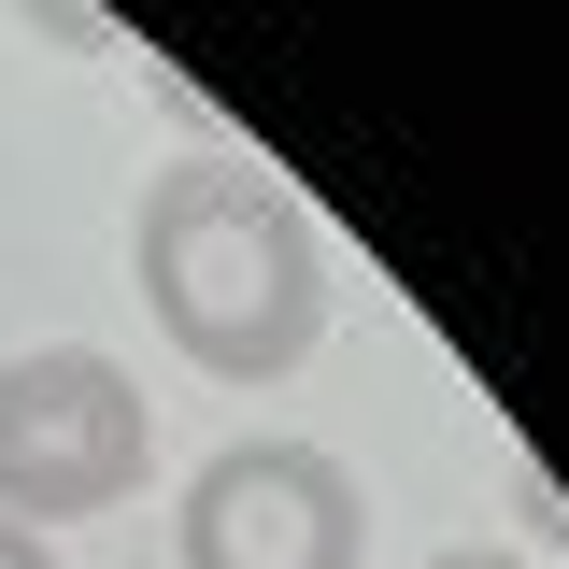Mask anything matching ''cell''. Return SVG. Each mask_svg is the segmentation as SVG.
Masks as SVG:
<instances>
[{"label": "cell", "mask_w": 569, "mask_h": 569, "mask_svg": "<svg viewBox=\"0 0 569 569\" xmlns=\"http://www.w3.org/2000/svg\"><path fill=\"white\" fill-rule=\"evenodd\" d=\"M129 284L157 342L213 385H284L328 328V228L257 157H171L129 213Z\"/></svg>", "instance_id": "obj_1"}, {"label": "cell", "mask_w": 569, "mask_h": 569, "mask_svg": "<svg viewBox=\"0 0 569 569\" xmlns=\"http://www.w3.org/2000/svg\"><path fill=\"white\" fill-rule=\"evenodd\" d=\"M142 470H157V413H142V385L100 342L0 356V527L58 541L86 512L142 498Z\"/></svg>", "instance_id": "obj_2"}, {"label": "cell", "mask_w": 569, "mask_h": 569, "mask_svg": "<svg viewBox=\"0 0 569 569\" xmlns=\"http://www.w3.org/2000/svg\"><path fill=\"white\" fill-rule=\"evenodd\" d=\"M370 498L328 441H228L171 498V569H356Z\"/></svg>", "instance_id": "obj_3"}, {"label": "cell", "mask_w": 569, "mask_h": 569, "mask_svg": "<svg viewBox=\"0 0 569 569\" xmlns=\"http://www.w3.org/2000/svg\"><path fill=\"white\" fill-rule=\"evenodd\" d=\"M427 569H527V556H498V541H441Z\"/></svg>", "instance_id": "obj_4"}, {"label": "cell", "mask_w": 569, "mask_h": 569, "mask_svg": "<svg viewBox=\"0 0 569 569\" xmlns=\"http://www.w3.org/2000/svg\"><path fill=\"white\" fill-rule=\"evenodd\" d=\"M0 569H58V541H29V527H0Z\"/></svg>", "instance_id": "obj_5"}]
</instances>
